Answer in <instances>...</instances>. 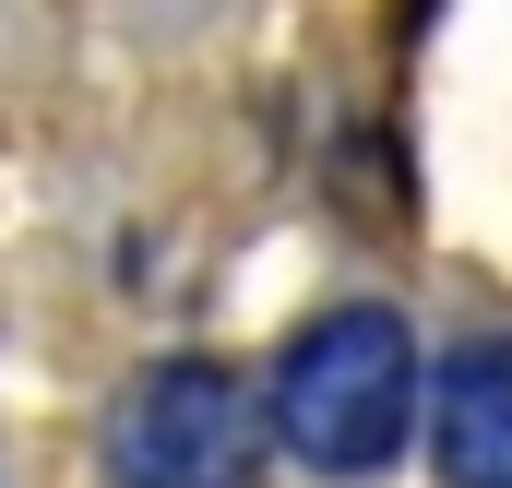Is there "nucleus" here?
<instances>
[{
    "instance_id": "f257e3e1",
    "label": "nucleus",
    "mask_w": 512,
    "mask_h": 488,
    "mask_svg": "<svg viewBox=\"0 0 512 488\" xmlns=\"http://www.w3.org/2000/svg\"><path fill=\"white\" fill-rule=\"evenodd\" d=\"M417 405H429V358H417L405 310H382V298L310 310V322L274 346V369H262V429H274L310 477H334V488L382 477L393 453L417 441Z\"/></svg>"
},
{
    "instance_id": "f03ea898",
    "label": "nucleus",
    "mask_w": 512,
    "mask_h": 488,
    "mask_svg": "<svg viewBox=\"0 0 512 488\" xmlns=\"http://www.w3.org/2000/svg\"><path fill=\"white\" fill-rule=\"evenodd\" d=\"M96 477L108 488H262V405L239 369L215 358H155L120 381L108 429H96Z\"/></svg>"
},
{
    "instance_id": "7ed1b4c3",
    "label": "nucleus",
    "mask_w": 512,
    "mask_h": 488,
    "mask_svg": "<svg viewBox=\"0 0 512 488\" xmlns=\"http://www.w3.org/2000/svg\"><path fill=\"white\" fill-rule=\"evenodd\" d=\"M429 465L441 488H512V334H477L429 369Z\"/></svg>"
}]
</instances>
